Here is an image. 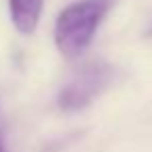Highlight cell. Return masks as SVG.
<instances>
[{
  "instance_id": "6da1fadb",
  "label": "cell",
  "mask_w": 152,
  "mask_h": 152,
  "mask_svg": "<svg viewBox=\"0 0 152 152\" xmlns=\"http://www.w3.org/2000/svg\"><path fill=\"white\" fill-rule=\"evenodd\" d=\"M108 2L110 0H77L58 15L54 40L65 56H77L90 46L102 17L108 11Z\"/></svg>"
},
{
  "instance_id": "3957f363",
  "label": "cell",
  "mask_w": 152,
  "mask_h": 152,
  "mask_svg": "<svg viewBox=\"0 0 152 152\" xmlns=\"http://www.w3.org/2000/svg\"><path fill=\"white\" fill-rule=\"evenodd\" d=\"M44 0H9L13 25L21 34H31L38 27Z\"/></svg>"
},
{
  "instance_id": "7a4b0ae2",
  "label": "cell",
  "mask_w": 152,
  "mask_h": 152,
  "mask_svg": "<svg viewBox=\"0 0 152 152\" xmlns=\"http://www.w3.org/2000/svg\"><path fill=\"white\" fill-rule=\"evenodd\" d=\"M113 81V69L104 63H92L83 67L61 92L58 106L63 110H79L92 104Z\"/></svg>"
},
{
  "instance_id": "277c9868",
  "label": "cell",
  "mask_w": 152,
  "mask_h": 152,
  "mask_svg": "<svg viewBox=\"0 0 152 152\" xmlns=\"http://www.w3.org/2000/svg\"><path fill=\"white\" fill-rule=\"evenodd\" d=\"M0 152H9L4 146V123H2V110H0Z\"/></svg>"
}]
</instances>
